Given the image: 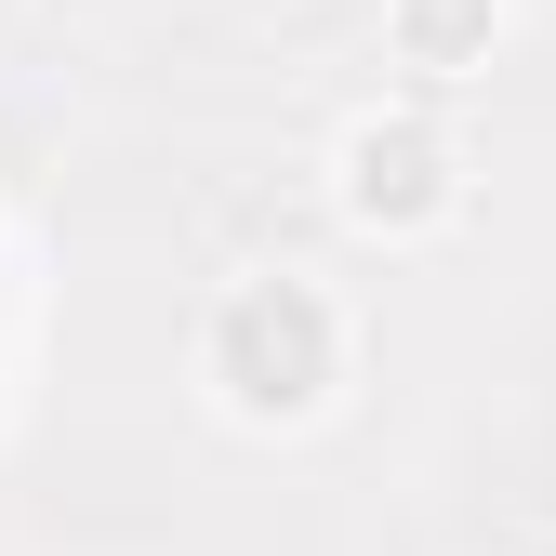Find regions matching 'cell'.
Wrapping results in <instances>:
<instances>
[{"instance_id":"1","label":"cell","mask_w":556,"mask_h":556,"mask_svg":"<svg viewBox=\"0 0 556 556\" xmlns=\"http://www.w3.org/2000/svg\"><path fill=\"white\" fill-rule=\"evenodd\" d=\"M199 384H213L226 425H305V410L344 384V318L318 278L265 265L239 278V292L213 305V331H199Z\"/></svg>"},{"instance_id":"2","label":"cell","mask_w":556,"mask_h":556,"mask_svg":"<svg viewBox=\"0 0 556 556\" xmlns=\"http://www.w3.org/2000/svg\"><path fill=\"white\" fill-rule=\"evenodd\" d=\"M331 199H344L358 239H438L464 213V147L425 106H371V119H344V147H331Z\"/></svg>"},{"instance_id":"3","label":"cell","mask_w":556,"mask_h":556,"mask_svg":"<svg viewBox=\"0 0 556 556\" xmlns=\"http://www.w3.org/2000/svg\"><path fill=\"white\" fill-rule=\"evenodd\" d=\"M491 40H504V0H384V53L425 80H477Z\"/></svg>"},{"instance_id":"4","label":"cell","mask_w":556,"mask_h":556,"mask_svg":"<svg viewBox=\"0 0 556 556\" xmlns=\"http://www.w3.org/2000/svg\"><path fill=\"white\" fill-rule=\"evenodd\" d=\"M53 14H93V0H53Z\"/></svg>"}]
</instances>
